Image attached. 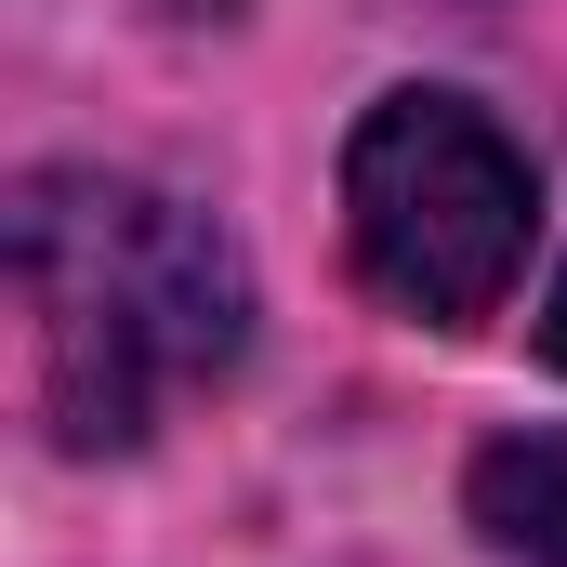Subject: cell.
<instances>
[{"label":"cell","instance_id":"obj_1","mask_svg":"<svg viewBox=\"0 0 567 567\" xmlns=\"http://www.w3.org/2000/svg\"><path fill=\"white\" fill-rule=\"evenodd\" d=\"M13 290L40 317V410L66 449H145L172 396L251 357V265L145 172H27Z\"/></svg>","mask_w":567,"mask_h":567},{"label":"cell","instance_id":"obj_2","mask_svg":"<svg viewBox=\"0 0 567 567\" xmlns=\"http://www.w3.org/2000/svg\"><path fill=\"white\" fill-rule=\"evenodd\" d=\"M542 238V172L462 93H383L343 145V251L423 330H475L528 278Z\"/></svg>","mask_w":567,"mask_h":567},{"label":"cell","instance_id":"obj_3","mask_svg":"<svg viewBox=\"0 0 567 567\" xmlns=\"http://www.w3.org/2000/svg\"><path fill=\"white\" fill-rule=\"evenodd\" d=\"M475 528L515 567H567V435H502L475 462Z\"/></svg>","mask_w":567,"mask_h":567},{"label":"cell","instance_id":"obj_4","mask_svg":"<svg viewBox=\"0 0 567 567\" xmlns=\"http://www.w3.org/2000/svg\"><path fill=\"white\" fill-rule=\"evenodd\" d=\"M542 357H555V370H567V278L542 290Z\"/></svg>","mask_w":567,"mask_h":567}]
</instances>
